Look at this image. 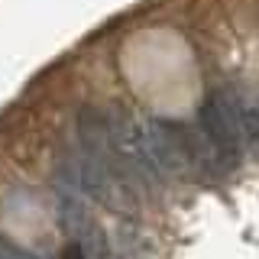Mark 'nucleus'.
Returning <instances> with one entry per match:
<instances>
[{"label":"nucleus","mask_w":259,"mask_h":259,"mask_svg":"<svg viewBox=\"0 0 259 259\" xmlns=\"http://www.w3.org/2000/svg\"><path fill=\"white\" fill-rule=\"evenodd\" d=\"M198 130L204 136V143L210 146V156H214L221 172H230L243 162L246 143H243V130H240V94L233 88L207 91L204 104L198 110Z\"/></svg>","instance_id":"f257e3e1"},{"label":"nucleus","mask_w":259,"mask_h":259,"mask_svg":"<svg viewBox=\"0 0 259 259\" xmlns=\"http://www.w3.org/2000/svg\"><path fill=\"white\" fill-rule=\"evenodd\" d=\"M240 130L249 152H259V104L240 97Z\"/></svg>","instance_id":"f03ea898"},{"label":"nucleus","mask_w":259,"mask_h":259,"mask_svg":"<svg viewBox=\"0 0 259 259\" xmlns=\"http://www.w3.org/2000/svg\"><path fill=\"white\" fill-rule=\"evenodd\" d=\"M0 259H46V256L32 253V249L20 246V243H13L10 237H4V233H0Z\"/></svg>","instance_id":"7ed1b4c3"},{"label":"nucleus","mask_w":259,"mask_h":259,"mask_svg":"<svg viewBox=\"0 0 259 259\" xmlns=\"http://www.w3.org/2000/svg\"><path fill=\"white\" fill-rule=\"evenodd\" d=\"M65 259H84V249H81L78 243H68V249H65Z\"/></svg>","instance_id":"20e7f679"}]
</instances>
